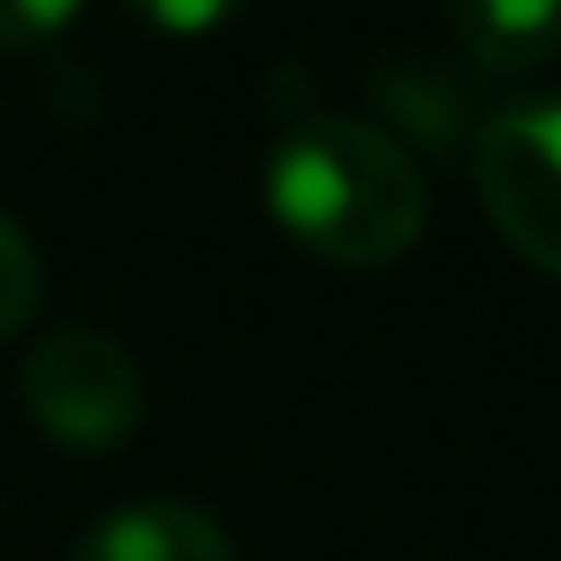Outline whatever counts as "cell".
<instances>
[{
    "mask_svg": "<svg viewBox=\"0 0 561 561\" xmlns=\"http://www.w3.org/2000/svg\"><path fill=\"white\" fill-rule=\"evenodd\" d=\"M264 205L311 257L397 264L430 225V185L403 139L357 113H298L264 159Z\"/></svg>",
    "mask_w": 561,
    "mask_h": 561,
    "instance_id": "obj_1",
    "label": "cell"
},
{
    "mask_svg": "<svg viewBox=\"0 0 561 561\" xmlns=\"http://www.w3.org/2000/svg\"><path fill=\"white\" fill-rule=\"evenodd\" d=\"M469 179L502 244L561 285V93L508 100L482 113Z\"/></svg>",
    "mask_w": 561,
    "mask_h": 561,
    "instance_id": "obj_2",
    "label": "cell"
},
{
    "mask_svg": "<svg viewBox=\"0 0 561 561\" xmlns=\"http://www.w3.org/2000/svg\"><path fill=\"white\" fill-rule=\"evenodd\" d=\"M21 403L54 443L93 456V449H119L139 430L146 383H139V364L119 337L87 331V324H60V331L34 337V351L21 364Z\"/></svg>",
    "mask_w": 561,
    "mask_h": 561,
    "instance_id": "obj_3",
    "label": "cell"
},
{
    "mask_svg": "<svg viewBox=\"0 0 561 561\" xmlns=\"http://www.w3.org/2000/svg\"><path fill=\"white\" fill-rule=\"evenodd\" d=\"M67 561H238V554H231V535L211 508L152 495V502L106 508L67 548Z\"/></svg>",
    "mask_w": 561,
    "mask_h": 561,
    "instance_id": "obj_4",
    "label": "cell"
},
{
    "mask_svg": "<svg viewBox=\"0 0 561 561\" xmlns=\"http://www.w3.org/2000/svg\"><path fill=\"white\" fill-rule=\"evenodd\" d=\"M449 34L482 73H535L561 60V0H462Z\"/></svg>",
    "mask_w": 561,
    "mask_h": 561,
    "instance_id": "obj_5",
    "label": "cell"
},
{
    "mask_svg": "<svg viewBox=\"0 0 561 561\" xmlns=\"http://www.w3.org/2000/svg\"><path fill=\"white\" fill-rule=\"evenodd\" d=\"M41 291H47V271H41L34 238L0 211V344L41 311Z\"/></svg>",
    "mask_w": 561,
    "mask_h": 561,
    "instance_id": "obj_6",
    "label": "cell"
},
{
    "mask_svg": "<svg viewBox=\"0 0 561 561\" xmlns=\"http://www.w3.org/2000/svg\"><path fill=\"white\" fill-rule=\"evenodd\" d=\"M80 21L73 0H0V54H34Z\"/></svg>",
    "mask_w": 561,
    "mask_h": 561,
    "instance_id": "obj_7",
    "label": "cell"
}]
</instances>
